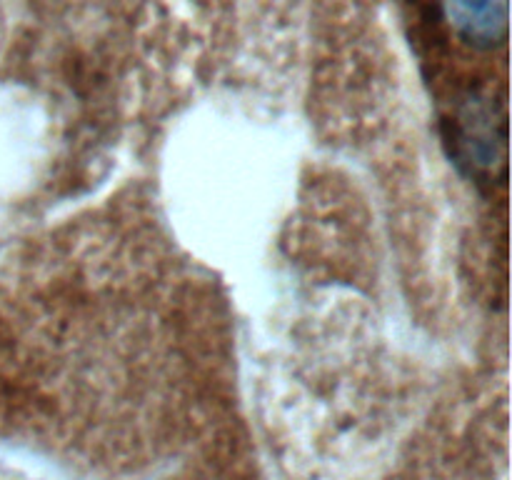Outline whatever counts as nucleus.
Masks as SVG:
<instances>
[{
  "instance_id": "f03ea898",
  "label": "nucleus",
  "mask_w": 512,
  "mask_h": 480,
  "mask_svg": "<svg viewBox=\"0 0 512 480\" xmlns=\"http://www.w3.org/2000/svg\"><path fill=\"white\" fill-rule=\"evenodd\" d=\"M455 33L475 48H493L508 35V0H440Z\"/></svg>"
},
{
  "instance_id": "f257e3e1",
  "label": "nucleus",
  "mask_w": 512,
  "mask_h": 480,
  "mask_svg": "<svg viewBox=\"0 0 512 480\" xmlns=\"http://www.w3.org/2000/svg\"><path fill=\"white\" fill-rule=\"evenodd\" d=\"M450 143L453 155L470 168V173H490L500 163L505 135L495 128L493 110L478 100H468L450 120Z\"/></svg>"
}]
</instances>
